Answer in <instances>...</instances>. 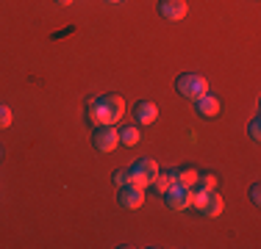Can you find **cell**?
Listing matches in <instances>:
<instances>
[{"label": "cell", "instance_id": "cell-1", "mask_svg": "<svg viewBox=\"0 0 261 249\" xmlns=\"http://www.w3.org/2000/svg\"><path fill=\"white\" fill-rule=\"evenodd\" d=\"M175 89H178L181 97L195 103V100H200L203 95H208V80L203 78V75H197V72H186L175 80Z\"/></svg>", "mask_w": 261, "mask_h": 249}, {"label": "cell", "instance_id": "cell-2", "mask_svg": "<svg viewBox=\"0 0 261 249\" xmlns=\"http://www.w3.org/2000/svg\"><path fill=\"white\" fill-rule=\"evenodd\" d=\"M192 208H197L203 216L214 219V216H220V213H222L225 202H222V197L217 194V191H200V189H197L195 194H192Z\"/></svg>", "mask_w": 261, "mask_h": 249}, {"label": "cell", "instance_id": "cell-3", "mask_svg": "<svg viewBox=\"0 0 261 249\" xmlns=\"http://www.w3.org/2000/svg\"><path fill=\"white\" fill-rule=\"evenodd\" d=\"M159 172H161V169H159V164H156L153 158H139V161H136V164L128 169V183L145 189V185L153 183V177H156Z\"/></svg>", "mask_w": 261, "mask_h": 249}, {"label": "cell", "instance_id": "cell-4", "mask_svg": "<svg viewBox=\"0 0 261 249\" xmlns=\"http://www.w3.org/2000/svg\"><path fill=\"white\" fill-rule=\"evenodd\" d=\"M92 144H95L97 152H114L117 144H120V130H114V124H100L92 133Z\"/></svg>", "mask_w": 261, "mask_h": 249}, {"label": "cell", "instance_id": "cell-5", "mask_svg": "<svg viewBox=\"0 0 261 249\" xmlns=\"http://www.w3.org/2000/svg\"><path fill=\"white\" fill-rule=\"evenodd\" d=\"M192 194H195L192 189H186L181 183H172L164 191V202L170 210H186V208H192Z\"/></svg>", "mask_w": 261, "mask_h": 249}, {"label": "cell", "instance_id": "cell-6", "mask_svg": "<svg viewBox=\"0 0 261 249\" xmlns=\"http://www.w3.org/2000/svg\"><path fill=\"white\" fill-rule=\"evenodd\" d=\"M117 199H120V205L125 210H139L142 205H145V189H139V185H134V183H125V185H120Z\"/></svg>", "mask_w": 261, "mask_h": 249}, {"label": "cell", "instance_id": "cell-7", "mask_svg": "<svg viewBox=\"0 0 261 249\" xmlns=\"http://www.w3.org/2000/svg\"><path fill=\"white\" fill-rule=\"evenodd\" d=\"M97 103L103 105V111H106V119H109V124L120 122V119H122V114H125V100H122L120 95H106V97L97 100Z\"/></svg>", "mask_w": 261, "mask_h": 249}, {"label": "cell", "instance_id": "cell-8", "mask_svg": "<svg viewBox=\"0 0 261 249\" xmlns=\"http://www.w3.org/2000/svg\"><path fill=\"white\" fill-rule=\"evenodd\" d=\"M186 0H159V14L170 22H178L186 17Z\"/></svg>", "mask_w": 261, "mask_h": 249}, {"label": "cell", "instance_id": "cell-9", "mask_svg": "<svg viewBox=\"0 0 261 249\" xmlns=\"http://www.w3.org/2000/svg\"><path fill=\"white\" fill-rule=\"evenodd\" d=\"M220 108L222 105H220V100H217L214 95H203L200 100H195V111L200 116H206V119H214V116L220 114Z\"/></svg>", "mask_w": 261, "mask_h": 249}, {"label": "cell", "instance_id": "cell-10", "mask_svg": "<svg viewBox=\"0 0 261 249\" xmlns=\"http://www.w3.org/2000/svg\"><path fill=\"white\" fill-rule=\"evenodd\" d=\"M134 114H136V122H139V124H153L159 119V108H156V103H150V100L136 103Z\"/></svg>", "mask_w": 261, "mask_h": 249}, {"label": "cell", "instance_id": "cell-11", "mask_svg": "<svg viewBox=\"0 0 261 249\" xmlns=\"http://www.w3.org/2000/svg\"><path fill=\"white\" fill-rule=\"evenodd\" d=\"M197 177H200V172H197L195 166H184V169H175V183L186 185V189H195V185H197Z\"/></svg>", "mask_w": 261, "mask_h": 249}, {"label": "cell", "instance_id": "cell-12", "mask_svg": "<svg viewBox=\"0 0 261 249\" xmlns=\"http://www.w3.org/2000/svg\"><path fill=\"white\" fill-rule=\"evenodd\" d=\"M172 183H175V169H172V172H159L156 177H153V183H150V185L159 191V194H164V191L170 189Z\"/></svg>", "mask_w": 261, "mask_h": 249}, {"label": "cell", "instance_id": "cell-13", "mask_svg": "<svg viewBox=\"0 0 261 249\" xmlns=\"http://www.w3.org/2000/svg\"><path fill=\"white\" fill-rule=\"evenodd\" d=\"M139 139H142V133H139V128H134V124H128V128L120 130V144H125V147L139 144Z\"/></svg>", "mask_w": 261, "mask_h": 249}, {"label": "cell", "instance_id": "cell-14", "mask_svg": "<svg viewBox=\"0 0 261 249\" xmlns=\"http://www.w3.org/2000/svg\"><path fill=\"white\" fill-rule=\"evenodd\" d=\"M217 185H220V177H217L214 172H203L200 177H197L195 189H200V191H217Z\"/></svg>", "mask_w": 261, "mask_h": 249}, {"label": "cell", "instance_id": "cell-15", "mask_svg": "<svg viewBox=\"0 0 261 249\" xmlns=\"http://www.w3.org/2000/svg\"><path fill=\"white\" fill-rule=\"evenodd\" d=\"M11 124V108L6 103H0V130H6Z\"/></svg>", "mask_w": 261, "mask_h": 249}, {"label": "cell", "instance_id": "cell-16", "mask_svg": "<svg viewBox=\"0 0 261 249\" xmlns=\"http://www.w3.org/2000/svg\"><path fill=\"white\" fill-rule=\"evenodd\" d=\"M247 130H250V139H253V141H258V139H261V122H258V119H253Z\"/></svg>", "mask_w": 261, "mask_h": 249}, {"label": "cell", "instance_id": "cell-17", "mask_svg": "<svg viewBox=\"0 0 261 249\" xmlns=\"http://www.w3.org/2000/svg\"><path fill=\"white\" fill-rule=\"evenodd\" d=\"M114 183H117V185H125V183H128V169L114 172Z\"/></svg>", "mask_w": 261, "mask_h": 249}, {"label": "cell", "instance_id": "cell-18", "mask_svg": "<svg viewBox=\"0 0 261 249\" xmlns=\"http://www.w3.org/2000/svg\"><path fill=\"white\" fill-rule=\"evenodd\" d=\"M250 199H253V205H261V189H258V185H253V189H250Z\"/></svg>", "mask_w": 261, "mask_h": 249}, {"label": "cell", "instance_id": "cell-19", "mask_svg": "<svg viewBox=\"0 0 261 249\" xmlns=\"http://www.w3.org/2000/svg\"><path fill=\"white\" fill-rule=\"evenodd\" d=\"M56 3H59V6H72L75 0H56Z\"/></svg>", "mask_w": 261, "mask_h": 249}, {"label": "cell", "instance_id": "cell-20", "mask_svg": "<svg viewBox=\"0 0 261 249\" xmlns=\"http://www.w3.org/2000/svg\"><path fill=\"white\" fill-rule=\"evenodd\" d=\"M106 3H122V0H106Z\"/></svg>", "mask_w": 261, "mask_h": 249}]
</instances>
